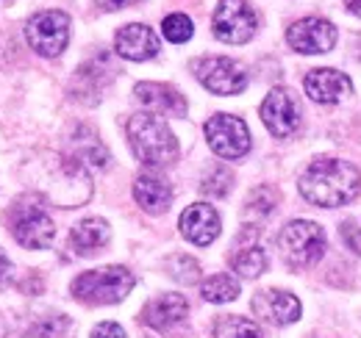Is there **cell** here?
<instances>
[{"mask_svg":"<svg viewBox=\"0 0 361 338\" xmlns=\"http://www.w3.org/2000/svg\"><path fill=\"white\" fill-rule=\"evenodd\" d=\"M361 189L359 169L342 158H317L300 175V194L319 208L348 206Z\"/></svg>","mask_w":361,"mask_h":338,"instance_id":"obj_1","label":"cell"},{"mask_svg":"<svg viewBox=\"0 0 361 338\" xmlns=\"http://www.w3.org/2000/svg\"><path fill=\"white\" fill-rule=\"evenodd\" d=\"M128 142L136 158L147 167H170L178 158L176 133L156 114H134L128 120Z\"/></svg>","mask_w":361,"mask_h":338,"instance_id":"obj_2","label":"cell"},{"mask_svg":"<svg viewBox=\"0 0 361 338\" xmlns=\"http://www.w3.org/2000/svg\"><path fill=\"white\" fill-rule=\"evenodd\" d=\"M134 283V275L126 266H103L78 275L73 280V294L90 305H111L131 294Z\"/></svg>","mask_w":361,"mask_h":338,"instance_id":"obj_3","label":"cell"},{"mask_svg":"<svg viewBox=\"0 0 361 338\" xmlns=\"http://www.w3.org/2000/svg\"><path fill=\"white\" fill-rule=\"evenodd\" d=\"M278 244L292 269H303V266L317 263L325 253V230L317 222L295 219L281 230Z\"/></svg>","mask_w":361,"mask_h":338,"instance_id":"obj_4","label":"cell"},{"mask_svg":"<svg viewBox=\"0 0 361 338\" xmlns=\"http://www.w3.org/2000/svg\"><path fill=\"white\" fill-rule=\"evenodd\" d=\"M8 225H11V236L25 250H45L53 244L56 225H53L50 213L28 197L17 200V206L11 208V216H8Z\"/></svg>","mask_w":361,"mask_h":338,"instance_id":"obj_5","label":"cell"},{"mask_svg":"<svg viewBox=\"0 0 361 338\" xmlns=\"http://www.w3.org/2000/svg\"><path fill=\"white\" fill-rule=\"evenodd\" d=\"M25 37L39 56H59L70 42V17L64 11H39L28 20Z\"/></svg>","mask_w":361,"mask_h":338,"instance_id":"obj_6","label":"cell"},{"mask_svg":"<svg viewBox=\"0 0 361 338\" xmlns=\"http://www.w3.org/2000/svg\"><path fill=\"white\" fill-rule=\"evenodd\" d=\"M214 37L228 44L247 42L256 34V11L245 0H220L212 20Z\"/></svg>","mask_w":361,"mask_h":338,"instance_id":"obj_7","label":"cell"},{"mask_svg":"<svg viewBox=\"0 0 361 338\" xmlns=\"http://www.w3.org/2000/svg\"><path fill=\"white\" fill-rule=\"evenodd\" d=\"M195 75L214 94H239L247 86L245 67L226 56H209V58L195 61Z\"/></svg>","mask_w":361,"mask_h":338,"instance_id":"obj_8","label":"cell"},{"mask_svg":"<svg viewBox=\"0 0 361 338\" xmlns=\"http://www.w3.org/2000/svg\"><path fill=\"white\" fill-rule=\"evenodd\" d=\"M206 139L220 158H242L250 150L247 125L233 114H214L206 123Z\"/></svg>","mask_w":361,"mask_h":338,"instance_id":"obj_9","label":"cell"},{"mask_svg":"<svg viewBox=\"0 0 361 338\" xmlns=\"http://www.w3.org/2000/svg\"><path fill=\"white\" fill-rule=\"evenodd\" d=\"M262 120L270 127L272 136H289L300 125V108L289 89H272L262 103Z\"/></svg>","mask_w":361,"mask_h":338,"instance_id":"obj_10","label":"cell"},{"mask_svg":"<svg viewBox=\"0 0 361 338\" xmlns=\"http://www.w3.org/2000/svg\"><path fill=\"white\" fill-rule=\"evenodd\" d=\"M286 42L292 44L298 53H306V56L328 53L334 47V42H336V28L328 20L306 17V20H298L286 31Z\"/></svg>","mask_w":361,"mask_h":338,"instance_id":"obj_11","label":"cell"},{"mask_svg":"<svg viewBox=\"0 0 361 338\" xmlns=\"http://www.w3.org/2000/svg\"><path fill=\"white\" fill-rule=\"evenodd\" d=\"M180 233L192 244L206 247L220 236V213L206 203H195L180 213Z\"/></svg>","mask_w":361,"mask_h":338,"instance_id":"obj_12","label":"cell"},{"mask_svg":"<svg viewBox=\"0 0 361 338\" xmlns=\"http://www.w3.org/2000/svg\"><path fill=\"white\" fill-rule=\"evenodd\" d=\"M303 86H306V94H309L314 103H325V106L342 103V100L353 92L350 78H348L345 73H339V70H312V73L306 75Z\"/></svg>","mask_w":361,"mask_h":338,"instance_id":"obj_13","label":"cell"},{"mask_svg":"<svg viewBox=\"0 0 361 338\" xmlns=\"http://www.w3.org/2000/svg\"><path fill=\"white\" fill-rule=\"evenodd\" d=\"M114 47L128 61H147V58H153L159 53V39H156V34L147 25L131 23V25H126V28L117 31Z\"/></svg>","mask_w":361,"mask_h":338,"instance_id":"obj_14","label":"cell"},{"mask_svg":"<svg viewBox=\"0 0 361 338\" xmlns=\"http://www.w3.org/2000/svg\"><path fill=\"white\" fill-rule=\"evenodd\" d=\"M136 100L156 111V114H164V117H183L186 114V100L176 86L167 84H136L134 89Z\"/></svg>","mask_w":361,"mask_h":338,"instance_id":"obj_15","label":"cell"},{"mask_svg":"<svg viewBox=\"0 0 361 338\" xmlns=\"http://www.w3.org/2000/svg\"><path fill=\"white\" fill-rule=\"evenodd\" d=\"M186 313H189L186 296L161 294L145 305L142 319H145V325H150L153 330H173L176 325H180V322L186 319Z\"/></svg>","mask_w":361,"mask_h":338,"instance_id":"obj_16","label":"cell"},{"mask_svg":"<svg viewBox=\"0 0 361 338\" xmlns=\"http://www.w3.org/2000/svg\"><path fill=\"white\" fill-rule=\"evenodd\" d=\"M253 311L262 319L272 322V325H292V322L300 319V302H298V296H292L289 292H275V289L256 294Z\"/></svg>","mask_w":361,"mask_h":338,"instance_id":"obj_17","label":"cell"},{"mask_svg":"<svg viewBox=\"0 0 361 338\" xmlns=\"http://www.w3.org/2000/svg\"><path fill=\"white\" fill-rule=\"evenodd\" d=\"M256 239H259V230L256 227L242 230V236L236 239V253L231 255V266L242 277H259L267 269V255L256 244Z\"/></svg>","mask_w":361,"mask_h":338,"instance_id":"obj_18","label":"cell"},{"mask_svg":"<svg viewBox=\"0 0 361 338\" xmlns=\"http://www.w3.org/2000/svg\"><path fill=\"white\" fill-rule=\"evenodd\" d=\"M134 197L147 213H164L173 203V189L156 175H139L134 183Z\"/></svg>","mask_w":361,"mask_h":338,"instance_id":"obj_19","label":"cell"},{"mask_svg":"<svg viewBox=\"0 0 361 338\" xmlns=\"http://www.w3.org/2000/svg\"><path fill=\"white\" fill-rule=\"evenodd\" d=\"M109 236H111L109 222H103V219H84V222H78L73 227L70 244H73L75 255H94L109 242Z\"/></svg>","mask_w":361,"mask_h":338,"instance_id":"obj_20","label":"cell"},{"mask_svg":"<svg viewBox=\"0 0 361 338\" xmlns=\"http://www.w3.org/2000/svg\"><path fill=\"white\" fill-rule=\"evenodd\" d=\"M200 294H203L206 302H217V305L220 302H231V299L239 296V283L231 275H212L209 280H203Z\"/></svg>","mask_w":361,"mask_h":338,"instance_id":"obj_21","label":"cell"},{"mask_svg":"<svg viewBox=\"0 0 361 338\" xmlns=\"http://www.w3.org/2000/svg\"><path fill=\"white\" fill-rule=\"evenodd\" d=\"M214 338H264L259 325L245 316H223L214 327Z\"/></svg>","mask_w":361,"mask_h":338,"instance_id":"obj_22","label":"cell"},{"mask_svg":"<svg viewBox=\"0 0 361 338\" xmlns=\"http://www.w3.org/2000/svg\"><path fill=\"white\" fill-rule=\"evenodd\" d=\"M231 183H233L231 172H228L226 167H214L206 177H203L200 192L209 194V197H226L228 192H231Z\"/></svg>","mask_w":361,"mask_h":338,"instance_id":"obj_23","label":"cell"},{"mask_svg":"<svg viewBox=\"0 0 361 338\" xmlns=\"http://www.w3.org/2000/svg\"><path fill=\"white\" fill-rule=\"evenodd\" d=\"M161 31H164V37L170 39V42H186V39H192V20L186 17V14H170V17H164V25H161Z\"/></svg>","mask_w":361,"mask_h":338,"instance_id":"obj_24","label":"cell"},{"mask_svg":"<svg viewBox=\"0 0 361 338\" xmlns=\"http://www.w3.org/2000/svg\"><path fill=\"white\" fill-rule=\"evenodd\" d=\"M275 203H278L275 189H270V186H259V189H253L250 197H247V213H259V216H264V213H270L272 208H275Z\"/></svg>","mask_w":361,"mask_h":338,"instance_id":"obj_25","label":"cell"},{"mask_svg":"<svg viewBox=\"0 0 361 338\" xmlns=\"http://www.w3.org/2000/svg\"><path fill=\"white\" fill-rule=\"evenodd\" d=\"M170 272H173V277L180 280V283H197V277H200V266H197V261H192L189 255H176L173 261H170Z\"/></svg>","mask_w":361,"mask_h":338,"instance_id":"obj_26","label":"cell"},{"mask_svg":"<svg viewBox=\"0 0 361 338\" xmlns=\"http://www.w3.org/2000/svg\"><path fill=\"white\" fill-rule=\"evenodd\" d=\"M342 239H345V244H348L353 253L361 255V233H359V227H356V222H345V225H342Z\"/></svg>","mask_w":361,"mask_h":338,"instance_id":"obj_27","label":"cell"},{"mask_svg":"<svg viewBox=\"0 0 361 338\" xmlns=\"http://www.w3.org/2000/svg\"><path fill=\"white\" fill-rule=\"evenodd\" d=\"M92 338H126V330L120 325H114V322H103V325L94 327Z\"/></svg>","mask_w":361,"mask_h":338,"instance_id":"obj_28","label":"cell"},{"mask_svg":"<svg viewBox=\"0 0 361 338\" xmlns=\"http://www.w3.org/2000/svg\"><path fill=\"white\" fill-rule=\"evenodd\" d=\"M100 8H106V11H117V8H126V6H134L139 0H94Z\"/></svg>","mask_w":361,"mask_h":338,"instance_id":"obj_29","label":"cell"},{"mask_svg":"<svg viewBox=\"0 0 361 338\" xmlns=\"http://www.w3.org/2000/svg\"><path fill=\"white\" fill-rule=\"evenodd\" d=\"M6 272H8V258H6V253L0 250V277H3Z\"/></svg>","mask_w":361,"mask_h":338,"instance_id":"obj_30","label":"cell"},{"mask_svg":"<svg viewBox=\"0 0 361 338\" xmlns=\"http://www.w3.org/2000/svg\"><path fill=\"white\" fill-rule=\"evenodd\" d=\"M345 3H348V8H350L353 14H359L361 17V0H345Z\"/></svg>","mask_w":361,"mask_h":338,"instance_id":"obj_31","label":"cell"}]
</instances>
